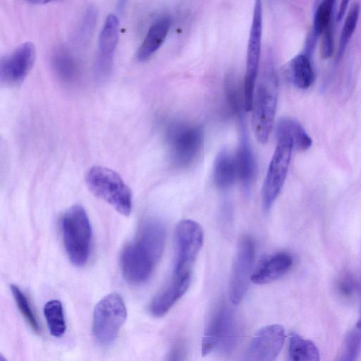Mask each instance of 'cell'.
Instances as JSON below:
<instances>
[{
	"label": "cell",
	"mask_w": 361,
	"mask_h": 361,
	"mask_svg": "<svg viewBox=\"0 0 361 361\" xmlns=\"http://www.w3.org/2000/svg\"><path fill=\"white\" fill-rule=\"evenodd\" d=\"M51 66L57 78L65 83H72L78 78V66L65 49L58 48L52 54Z\"/></svg>",
	"instance_id": "603a6c76"
},
{
	"label": "cell",
	"mask_w": 361,
	"mask_h": 361,
	"mask_svg": "<svg viewBox=\"0 0 361 361\" xmlns=\"http://www.w3.org/2000/svg\"><path fill=\"white\" fill-rule=\"evenodd\" d=\"M255 257V242L250 236L245 235L239 242L229 281V298L234 305L239 304L246 294Z\"/></svg>",
	"instance_id": "8fae6325"
},
{
	"label": "cell",
	"mask_w": 361,
	"mask_h": 361,
	"mask_svg": "<svg viewBox=\"0 0 361 361\" xmlns=\"http://www.w3.org/2000/svg\"><path fill=\"white\" fill-rule=\"evenodd\" d=\"M237 329L233 314L226 305H219L212 313L202 340V355L215 349L230 353L236 343Z\"/></svg>",
	"instance_id": "8992f818"
},
{
	"label": "cell",
	"mask_w": 361,
	"mask_h": 361,
	"mask_svg": "<svg viewBox=\"0 0 361 361\" xmlns=\"http://www.w3.org/2000/svg\"><path fill=\"white\" fill-rule=\"evenodd\" d=\"M171 25V18L163 16L149 27L142 42L137 50L135 57L139 61L148 60L164 42Z\"/></svg>",
	"instance_id": "ac0fdd59"
},
{
	"label": "cell",
	"mask_w": 361,
	"mask_h": 361,
	"mask_svg": "<svg viewBox=\"0 0 361 361\" xmlns=\"http://www.w3.org/2000/svg\"><path fill=\"white\" fill-rule=\"evenodd\" d=\"M166 137L171 161L177 168L192 165L203 149L204 135L200 126L174 123L168 128Z\"/></svg>",
	"instance_id": "5b68a950"
},
{
	"label": "cell",
	"mask_w": 361,
	"mask_h": 361,
	"mask_svg": "<svg viewBox=\"0 0 361 361\" xmlns=\"http://www.w3.org/2000/svg\"><path fill=\"white\" fill-rule=\"evenodd\" d=\"M278 143L270 161L262 186V200L264 211H269L279 196L285 182L293 149L292 140L278 137Z\"/></svg>",
	"instance_id": "30bf717a"
},
{
	"label": "cell",
	"mask_w": 361,
	"mask_h": 361,
	"mask_svg": "<svg viewBox=\"0 0 361 361\" xmlns=\"http://www.w3.org/2000/svg\"><path fill=\"white\" fill-rule=\"evenodd\" d=\"M349 1H342L340 4L339 8L336 16V22H340L344 17L345 11L347 10Z\"/></svg>",
	"instance_id": "1f68e13d"
},
{
	"label": "cell",
	"mask_w": 361,
	"mask_h": 361,
	"mask_svg": "<svg viewBox=\"0 0 361 361\" xmlns=\"http://www.w3.org/2000/svg\"><path fill=\"white\" fill-rule=\"evenodd\" d=\"M237 116L239 124L238 147L235 157L237 176L245 193L249 194L255 178L257 166L243 113Z\"/></svg>",
	"instance_id": "9a60e30c"
},
{
	"label": "cell",
	"mask_w": 361,
	"mask_h": 361,
	"mask_svg": "<svg viewBox=\"0 0 361 361\" xmlns=\"http://www.w3.org/2000/svg\"><path fill=\"white\" fill-rule=\"evenodd\" d=\"M289 69L291 80L298 89L306 90L313 84L315 74L307 54L295 56L289 63Z\"/></svg>",
	"instance_id": "44dd1931"
},
{
	"label": "cell",
	"mask_w": 361,
	"mask_h": 361,
	"mask_svg": "<svg viewBox=\"0 0 361 361\" xmlns=\"http://www.w3.org/2000/svg\"><path fill=\"white\" fill-rule=\"evenodd\" d=\"M334 4L333 0H324L317 6L313 20V34L315 37L321 35L333 21Z\"/></svg>",
	"instance_id": "4316f807"
},
{
	"label": "cell",
	"mask_w": 361,
	"mask_h": 361,
	"mask_svg": "<svg viewBox=\"0 0 361 361\" xmlns=\"http://www.w3.org/2000/svg\"><path fill=\"white\" fill-rule=\"evenodd\" d=\"M119 21L110 14L106 18L99 36L98 49L94 65V75L98 82H105L111 75L114 57L118 41Z\"/></svg>",
	"instance_id": "7c38bea8"
},
{
	"label": "cell",
	"mask_w": 361,
	"mask_h": 361,
	"mask_svg": "<svg viewBox=\"0 0 361 361\" xmlns=\"http://www.w3.org/2000/svg\"><path fill=\"white\" fill-rule=\"evenodd\" d=\"M276 135L277 138L289 137L293 142V147L300 151L308 149L312 144L311 137L302 126L293 118H281L276 125Z\"/></svg>",
	"instance_id": "d6986e66"
},
{
	"label": "cell",
	"mask_w": 361,
	"mask_h": 361,
	"mask_svg": "<svg viewBox=\"0 0 361 361\" xmlns=\"http://www.w3.org/2000/svg\"><path fill=\"white\" fill-rule=\"evenodd\" d=\"M85 181L96 197L109 203L122 215L130 214L132 193L118 173L106 167L93 166L87 171Z\"/></svg>",
	"instance_id": "277c9868"
},
{
	"label": "cell",
	"mask_w": 361,
	"mask_h": 361,
	"mask_svg": "<svg viewBox=\"0 0 361 361\" xmlns=\"http://www.w3.org/2000/svg\"><path fill=\"white\" fill-rule=\"evenodd\" d=\"M293 264V257L288 252H280L272 255L252 273L251 281L255 284L269 283L288 272Z\"/></svg>",
	"instance_id": "e0dca14e"
},
{
	"label": "cell",
	"mask_w": 361,
	"mask_h": 361,
	"mask_svg": "<svg viewBox=\"0 0 361 361\" xmlns=\"http://www.w3.org/2000/svg\"><path fill=\"white\" fill-rule=\"evenodd\" d=\"M361 351V328L355 326L346 335L336 361H357Z\"/></svg>",
	"instance_id": "484cf974"
},
{
	"label": "cell",
	"mask_w": 361,
	"mask_h": 361,
	"mask_svg": "<svg viewBox=\"0 0 361 361\" xmlns=\"http://www.w3.org/2000/svg\"><path fill=\"white\" fill-rule=\"evenodd\" d=\"M321 35L320 55L322 59H328L331 57L334 51V20Z\"/></svg>",
	"instance_id": "f546056e"
},
{
	"label": "cell",
	"mask_w": 361,
	"mask_h": 361,
	"mask_svg": "<svg viewBox=\"0 0 361 361\" xmlns=\"http://www.w3.org/2000/svg\"><path fill=\"white\" fill-rule=\"evenodd\" d=\"M285 341V330L281 325L271 324L261 328L251 339L244 361H274Z\"/></svg>",
	"instance_id": "4fadbf2b"
},
{
	"label": "cell",
	"mask_w": 361,
	"mask_h": 361,
	"mask_svg": "<svg viewBox=\"0 0 361 361\" xmlns=\"http://www.w3.org/2000/svg\"><path fill=\"white\" fill-rule=\"evenodd\" d=\"M287 361H320V355L312 341L291 333L288 340Z\"/></svg>",
	"instance_id": "7402d4cb"
},
{
	"label": "cell",
	"mask_w": 361,
	"mask_h": 361,
	"mask_svg": "<svg viewBox=\"0 0 361 361\" xmlns=\"http://www.w3.org/2000/svg\"><path fill=\"white\" fill-rule=\"evenodd\" d=\"M11 290L20 313L32 330L39 333L40 331V327L27 298L24 293L14 284L11 285Z\"/></svg>",
	"instance_id": "83f0119b"
},
{
	"label": "cell",
	"mask_w": 361,
	"mask_h": 361,
	"mask_svg": "<svg viewBox=\"0 0 361 361\" xmlns=\"http://www.w3.org/2000/svg\"><path fill=\"white\" fill-rule=\"evenodd\" d=\"M279 93L278 76L273 61L267 57L258 77L251 111L252 129L256 139L266 143L272 131Z\"/></svg>",
	"instance_id": "7a4b0ae2"
},
{
	"label": "cell",
	"mask_w": 361,
	"mask_h": 361,
	"mask_svg": "<svg viewBox=\"0 0 361 361\" xmlns=\"http://www.w3.org/2000/svg\"><path fill=\"white\" fill-rule=\"evenodd\" d=\"M166 229L157 219L143 222L137 234L123 249L121 267L125 280L131 284L145 283L152 275L164 250Z\"/></svg>",
	"instance_id": "6da1fadb"
},
{
	"label": "cell",
	"mask_w": 361,
	"mask_h": 361,
	"mask_svg": "<svg viewBox=\"0 0 361 361\" xmlns=\"http://www.w3.org/2000/svg\"><path fill=\"white\" fill-rule=\"evenodd\" d=\"M181 349L179 347L174 348L168 358V361H181Z\"/></svg>",
	"instance_id": "d6a6232c"
},
{
	"label": "cell",
	"mask_w": 361,
	"mask_h": 361,
	"mask_svg": "<svg viewBox=\"0 0 361 361\" xmlns=\"http://www.w3.org/2000/svg\"><path fill=\"white\" fill-rule=\"evenodd\" d=\"M356 289L353 277L349 274H344L338 279L336 290L340 296L345 299L350 298Z\"/></svg>",
	"instance_id": "4dcf8cb0"
},
{
	"label": "cell",
	"mask_w": 361,
	"mask_h": 361,
	"mask_svg": "<svg viewBox=\"0 0 361 361\" xmlns=\"http://www.w3.org/2000/svg\"><path fill=\"white\" fill-rule=\"evenodd\" d=\"M0 361H6V360L3 357V355L0 356Z\"/></svg>",
	"instance_id": "e575fe53"
},
{
	"label": "cell",
	"mask_w": 361,
	"mask_h": 361,
	"mask_svg": "<svg viewBox=\"0 0 361 361\" xmlns=\"http://www.w3.org/2000/svg\"><path fill=\"white\" fill-rule=\"evenodd\" d=\"M43 311L50 334L54 337H61L66 329L61 302L57 300H49L44 305Z\"/></svg>",
	"instance_id": "cb8c5ba5"
},
{
	"label": "cell",
	"mask_w": 361,
	"mask_h": 361,
	"mask_svg": "<svg viewBox=\"0 0 361 361\" xmlns=\"http://www.w3.org/2000/svg\"><path fill=\"white\" fill-rule=\"evenodd\" d=\"M356 326L359 327V328H361V305H360V317H359V319H358V322L356 324Z\"/></svg>",
	"instance_id": "836d02e7"
},
{
	"label": "cell",
	"mask_w": 361,
	"mask_h": 361,
	"mask_svg": "<svg viewBox=\"0 0 361 361\" xmlns=\"http://www.w3.org/2000/svg\"><path fill=\"white\" fill-rule=\"evenodd\" d=\"M191 281V275L172 274L168 283L152 300L149 311L152 315L161 317L185 293Z\"/></svg>",
	"instance_id": "2e32d148"
},
{
	"label": "cell",
	"mask_w": 361,
	"mask_h": 361,
	"mask_svg": "<svg viewBox=\"0 0 361 361\" xmlns=\"http://www.w3.org/2000/svg\"><path fill=\"white\" fill-rule=\"evenodd\" d=\"M262 36V2L257 0L255 2L247 48L243 83L244 109L245 111L252 110L254 92L259 73Z\"/></svg>",
	"instance_id": "9c48e42d"
},
{
	"label": "cell",
	"mask_w": 361,
	"mask_h": 361,
	"mask_svg": "<svg viewBox=\"0 0 361 361\" xmlns=\"http://www.w3.org/2000/svg\"><path fill=\"white\" fill-rule=\"evenodd\" d=\"M214 180L219 188L222 190L231 188L237 176V169L233 157L226 149H221L214 161Z\"/></svg>",
	"instance_id": "ffe728a7"
},
{
	"label": "cell",
	"mask_w": 361,
	"mask_h": 361,
	"mask_svg": "<svg viewBox=\"0 0 361 361\" xmlns=\"http://www.w3.org/2000/svg\"><path fill=\"white\" fill-rule=\"evenodd\" d=\"M127 317L123 298L116 293L104 297L95 306L92 333L98 342L108 345L116 338Z\"/></svg>",
	"instance_id": "52a82bcc"
},
{
	"label": "cell",
	"mask_w": 361,
	"mask_h": 361,
	"mask_svg": "<svg viewBox=\"0 0 361 361\" xmlns=\"http://www.w3.org/2000/svg\"><path fill=\"white\" fill-rule=\"evenodd\" d=\"M202 226L191 219L180 221L175 231V262L173 274L192 275V269L204 243Z\"/></svg>",
	"instance_id": "ba28073f"
},
{
	"label": "cell",
	"mask_w": 361,
	"mask_h": 361,
	"mask_svg": "<svg viewBox=\"0 0 361 361\" xmlns=\"http://www.w3.org/2000/svg\"><path fill=\"white\" fill-rule=\"evenodd\" d=\"M96 20V9L92 6L89 7L86 10L78 28V36L80 39L85 41L88 39L94 29Z\"/></svg>",
	"instance_id": "f1b7e54d"
},
{
	"label": "cell",
	"mask_w": 361,
	"mask_h": 361,
	"mask_svg": "<svg viewBox=\"0 0 361 361\" xmlns=\"http://www.w3.org/2000/svg\"><path fill=\"white\" fill-rule=\"evenodd\" d=\"M360 5L357 1L353 2L348 12L341 30L337 59H340L350 42L358 23Z\"/></svg>",
	"instance_id": "d4e9b609"
},
{
	"label": "cell",
	"mask_w": 361,
	"mask_h": 361,
	"mask_svg": "<svg viewBox=\"0 0 361 361\" xmlns=\"http://www.w3.org/2000/svg\"><path fill=\"white\" fill-rule=\"evenodd\" d=\"M63 241L72 264L81 267L87 262L92 240L91 225L84 208L72 206L61 221Z\"/></svg>",
	"instance_id": "3957f363"
},
{
	"label": "cell",
	"mask_w": 361,
	"mask_h": 361,
	"mask_svg": "<svg viewBox=\"0 0 361 361\" xmlns=\"http://www.w3.org/2000/svg\"><path fill=\"white\" fill-rule=\"evenodd\" d=\"M35 48L30 42L16 47L10 54L0 61V80L2 84L21 83L31 70L35 59Z\"/></svg>",
	"instance_id": "5bb4252c"
}]
</instances>
